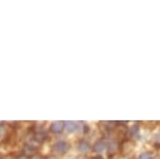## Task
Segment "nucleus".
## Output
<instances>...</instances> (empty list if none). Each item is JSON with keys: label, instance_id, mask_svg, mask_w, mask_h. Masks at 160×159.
Returning <instances> with one entry per match:
<instances>
[{"label": "nucleus", "instance_id": "nucleus-13", "mask_svg": "<svg viewBox=\"0 0 160 159\" xmlns=\"http://www.w3.org/2000/svg\"><path fill=\"white\" fill-rule=\"evenodd\" d=\"M31 159H41V158H40V156H32Z\"/></svg>", "mask_w": 160, "mask_h": 159}, {"label": "nucleus", "instance_id": "nucleus-9", "mask_svg": "<svg viewBox=\"0 0 160 159\" xmlns=\"http://www.w3.org/2000/svg\"><path fill=\"white\" fill-rule=\"evenodd\" d=\"M152 146L155 148V150H160V138L159 136H156L155 139H154V143H152Z\"/></svg>", "mask_w": 160, "mask_h": 159}, {"label": "nucleus", "instance_id": "nucleus-1", "mask_svg": "<svg viewBox=\"0 0 160 159\" xmlns=\"http://www.w3.org/2000/svg\"><path fill=\"white\" fill-rule=\"evenodd\" d=\"M70 149V144L65 140H59L54 144V151L58 153L59 155H62V154H66Z\"/></svg>", "mask_w": 160, "mask_h": 159}, {"label": "nucleus", "instance_id": "nucleus-2", "mask_svg": "<svg viewBox=\"0 0 160 159\" xmlns=\"http://www.w3.org/2000/svg\"><path fill=\"white\" fill-rule=\"evenodd\" d=\"M126 131H128V136L130 139H140V125L139 124H134V125H130L126 128Z\"/></svg>", "mask_w": 160, "mask_h": 159}, {"label": "nucleus", "instance_id": "nucleus-6", "mask_svg": "<svg viewBox=\"0 0 160 159\" xmlns=\"http://www.w3.org/2000/svg\"><path fill=\"white\" fill-rule=\"evenodd\" d=\"M65 129V123L64 121H52L51 125H50V131L51 133H61L62 130Z\"/></svg>", "mask_w": 160, "mask_h": 159}, {"label": "nucleus", "instance_id": "nucleus-10", "mask_svg": "<svg viewBox=\"0 0 160 159\" xmlns=\"http://www.w3.org/2000/svg\"><path fill=\"white\" fill-rule=\"evenodd\" d=\"M4 133H5V130H4V128H2L1 125H0V138H1L2 135H4Z\"/></svg>", "mask_w": 160, "mask_h": 159}, {"label": "nucleus", "instance_id": "nucleus-3", "mask_svg": "<svg viewBox=\"0 0 160 159\" xmlns=\"http://www.w3.org/2000/svg\"><path fill=\"white\" fill-rule=\"evenodd\" d=\"M76 146H78V150H79L80 153H82V154H86V153L92 148V145L90 144V141L86 140V139H84V138L78 141Z\"/></svg>", "mask_w": 160, "mask_h": 159}, {"label": "nucleus", "instance_id": "nucleus-8", "mask_svg": "<svg viewBox=\"0 0 160 159\" xmlns=\"http://www.w3.org/2000/svg\"><path fill=\"white\" fill-rule=\"evenodd\" d=\"M154 155H155V154H154V151H151V150H142V151L139 153V155H138L136 159H152Z\"/></svg>", "mask_w": 160, "mask_h": 159}, {"label": "nucleus", "instance_id": "nucleus-5", "mask_svg": "<svg viewBox=\"0 0 160 159\" xmlns=\"http://www.w3.org/2000/svg\"><path fill=\"white\" fill-rule=\"evenodd\" d=\"M106 150H108V153L111 155V154H115L118 150H119V143H118V140H115V139H110L108 143H106Z\"/></svg>", "mask_w": 160, "mask_h": 159}, {"label": "nucleus", "instance_id": "nucleus-7", "mask_svg": "<svg viewBox=\"0 0 160 159\" xmlns=\"http://www.w3.org/2000/svg\"><path fill=\"white\" fill-rule=\"evenodd\" d=\"M65 129L68 133H74L79 129V123L76 121H65Z\"/></svg>", "mask_w": 160, "mask_h": 159}, {"label": "nucleus", "instance_id": "nucleus-4", "mask_svg": "<svg viewBox=\"0 0 160 159\" xmlns=\"http://www.w3.org/2000/svg\"><path fill=\"white\" fill-rule=\"evenodd\" d=\"M92 151L94 153H96V154H100V153H102L104 150H106V141L104 140V139H99V140H96L94 144H92Z\"/></svg>", "mask_w": 160, "mask_h": 159}, {"label": "nucleus", "instance_id": "nucleus-12", "mask_svg": "<svg viewBox=\"0 0 160 159\" xmlns=\"http://www.w3.org/2000/svg\"><path fill=\"white\" fill-rule=\"evenodd\" d=\"M152 159H160V155H156V154H155V155H154V158H152Z\"/></svg>", "mask_w": 160, "mask_h": 159}, {"label": "nucleus", "instance_id": "nucleus-11", "mask_svg": "<svg viewBox=\"0 0 160 159\" xmlns=\"http://www.w3.org/2000/svg\"><path fill=\"white\" fill-rule=\"evenodd\" d=\"M90 159H104V158L100 156V155H95V156H92V158H90Z\"/></svg>", "mask_w": 160, "mask_h": 159}, {"label": "nucleus", "instance_id": "nucleus-14", "mask_svg": "<svg viewBox=\"0 0 160 159\" xmlns=\"http://www.w3.org/2000/svg\"><path fill=\"white\" fill-rule=\"evenodd\" d=\"M158 136L160 138V128H159V130H158Z\"/></svg>", "mask_w": 160, "mask_h": 159}, {"label": "nucleus", "instance_id": "nucleus-15", "mask_svg": "<svg viewBox=\"0 0 160 159\" xmlns=\"http://www.w3.org/2000/svg\"><path fill=\"white\" fill-rule=\"evenodd\" d=\"M19 159H28L26 156H21V158H19Z\"/></svg>", "mask_w": 160, "mask_h": 159}]
</instances>
